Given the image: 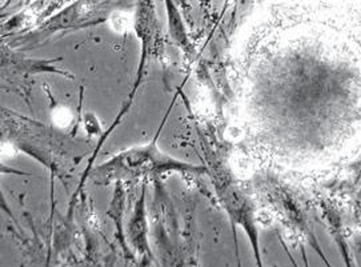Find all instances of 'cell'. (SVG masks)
I'll return each instance as SVG.
<instances>
[{
    "mask_svg": "<svg viewBox=\"0 0 361 267\" xmlns=\"http://www.w3.org/2000/svg\"><path fill=\"white\" fill-rule=\"evenodd\" d=\"M145 211H143V207H140L139 211H136V217L133 220V234H135L133 235V242H137V244L145 243Z\"/></svg>",
    "mask_w": 361,
    "mask_h": 267,
    "instance_id": "obj_1",
    "label": "cell"
}]
</instances>
